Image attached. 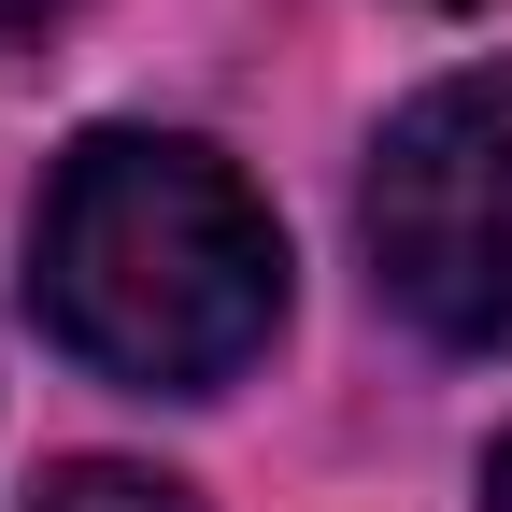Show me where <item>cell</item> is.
Segmentation results:
<instances>
[{"instance_id":"6da1fadb","label":"cell","mask_w":512,"mask_h":512,"mask_svg":"<svg viewBox=\"0 0 512 512\" xmlns=\"http://www.w3.org/2000/svg\"><path fill=\"white\" fill-rule=\"evenodd\" d=\"M29 299L100 384L214 399L285 328V228L185 128H86L29 214Z\"/></svg>"},{"instance_id":"5b68a950","label":"cell","mask_w":512,"mask_h":512,"mask_svg":"<svg viewBox=\"0 0 512 512\" xmlns=\"http://www.w3.org/2000/svg\"><path fill=\"white\" fill-rule=\"evenodd\" d=\"M484 512H512V441H498V456H484Z\"/></svg>"},{"instance_id":"7a4b0ae2","label":"cell","mask_w":512,"mask_h":512,"mask_svg":"<svg viewBox=\"0 0 512 512\" xmlns=\"http://www.w3.org/2000/svg\"><path fill=\"white\" fill-rule=\"evenodd\" d=\"M356 228H370V285L427 342H456V356L512 342V57L441 72L427 100L384 114Z\"/></svg>"},{"instance_id":"277c9868","label":"cell","mask_w":512,"mask_h":512,"mask_svg":"<svg viewBox=\"0 0 512 512\" xmlns=\"http://www.w3.org/2000/svg\"><path fill=\"white\" fill-rule=\"evenodd\" d=\"M72 0H0V43H29V29H57Z\"/></svg>"},{"instance_id":"3957f363","label":"cell","mask_w":512,"mask_h":512,"mask_svg":"<svg viewBox=\"0 0 512 512\" xmlns=\"http://www.w3.org/2000/svg\"><path fill=\"white\" fill-rule=\"evenodd\" d=\"M29 512H200L171 470H128V456H72V470H43Z\"/></svg>"}]
</instances>
